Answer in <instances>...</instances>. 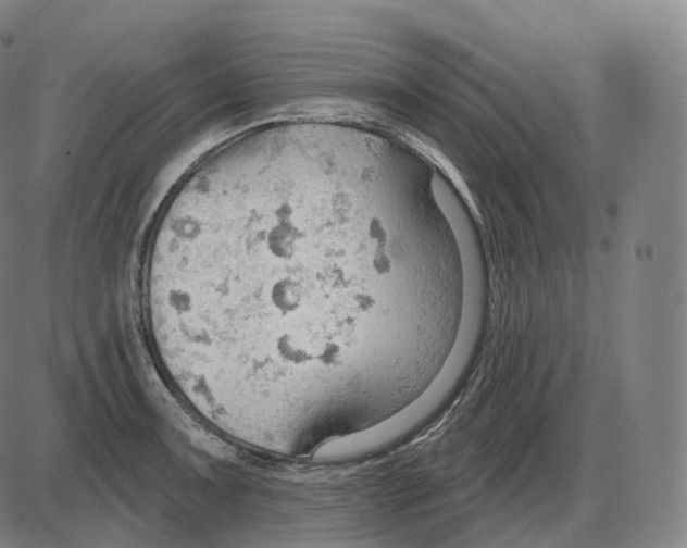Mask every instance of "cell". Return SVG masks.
<instances>
[{"label":"cell","mask_w":687,"mask_h":548,"mask_svg":"<svg viewBox=\"0 0 687 548\" xmlns=\"http://www.w3.org/2000/svg\"><path fill=\"white\" fill-rule=\"evenodd\" d=\"M157 359L207 422L296 458L413 401L458 337L463 260L427 166L383 132L264 125L183 180L147 251Z\"/></svg>","instance_id":"cell-1"}]
</instances>
